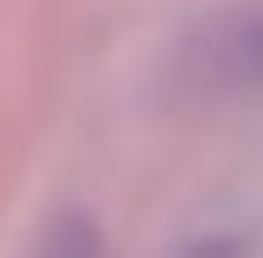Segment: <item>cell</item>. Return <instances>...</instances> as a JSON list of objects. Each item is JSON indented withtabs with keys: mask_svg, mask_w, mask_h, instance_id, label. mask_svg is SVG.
I'll return each mask as SVG.
<instances>
[{
	"mask_svg": "<svg viewBox=\"0 0 263 258\" xmlns=\"http://www.w3.org/2000/svg\"><path fill=\"white\" fill-rule=\"evenodd\" d=\"M29 258H107L103 224L88 210H64L54 224H44V234H39Z\"/></svg>",
	"mask_w": 263,
	"mask_h": 258,
	"instance_id": "cell-3",
	"label": "cell"
},
{
	"mask_svg": "<svg viewBox=\"0 0 263 258\" xmlns=\"http://www.w3.org/2000/svg\"><path fill=\"white\" fill-rule=\"evenodd\" d=\"M258 229L244 214H200L161 249V258H254Z\"/></svg>",
	"mask_w": 263,
	"mask_h": 258,
	"instance_id": "cell-2",
	"label": "cell"
},
{
	"mask_svg": "<svg viewBox=\"0 0 263 258\" xmlns=\"http://www.w3.org/2000/svg\"><path fill=\"white\" fill-rule=\"evenodd\" d=\"M161 93L180 112L263 103V5H229L185 29L166 58Z\"/></svg>",
	"mask_w": 263,
	"mask_h": 258,
	"instance_id": "cell-1",
	"label": "cell"
}]
</instances>
